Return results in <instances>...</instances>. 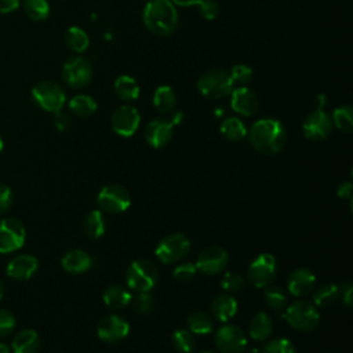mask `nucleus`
Returning <instances> with one entry per match:
<instances>
[{"label": "nucleus", "instance_id": "nucleus-1", "mask_svg": "<svg viewBox=\"0 0 353 353\" xmlns=\"http://www.w3.org/2000/svg\"><path fill=\"white\" fill-rule=\"evenodd\" d=\"M250 143L262 154L273 156L280 153L287 143V131L276 119H261L247 131Z\"/></svg>", "mask_w": 353, "mask_h": 353}, {"label": "nucleus", "instance_id": "nucleus-2", "mask_svg": "<svg viewBox=\"0 0 353 353\" xmlns=\"http://www.w3.org/2000/svg\"><path fill=\"white\" fill-rule=\"evenodd\" d=\"M142 18L145 26L157 36H170L178 28V12L171 0H150Z\"/></svg>", "mask_w": 353, "mask_h": 353}, {"label": "nucleus", "instance_id": "nucleus-3", "mask_svg": "<svg viewBox=\"0 0 353 353\" xmlns=\"http://www.w3.org/2000/svg\"><path fill=\"white\" fill-rule=\"evenodd\" d=\"M159 279V270L149 259H137L130 263L125 272V281L130 290L137 292L150 291Z\"/></svg>", "mask_w": 353, "mask_h": 353}, {"label": "nucleus", "instance_id": "nucleus-4", "mask_svg": "<svg viewBox=\"0 0 353 353\" xmlns=\"http://www.w3.org/2000/svg\"><path fill=\"white\" fill-rule=\"evenodd\" d=\"M284 317L287 323L299 332L313 331L320 321L317 306L307 301H296L291 303L287 307Z\"/></svg>", "mask_w": 353, "mask_h": 353}, {"label": "nucleus", "instance_id": "nucleus-5", "mask_svg": "<svg viewBox=\"0 0 353 353\" xmlns=\"http://www.w3.org/2000/svg\"><path fill=\"white\" fill-rule=\"evenodd\" d=\"M233 80L230 73L223 69H212L204 73L199 81V91L208 99H221L232 92Z\"/></svg>", "mask_w": 353, "mask_h": 353}, {"label": "nucleus", "instance_id": "nucleus-6", "mask_svg": "<svg viewBox=\"0 0 353 353\" xmlns=\"http://www.w3.org/2000/svg\"><path fill=\"white\" fill-rule=\"evenodd\" d=\"M32 98L37 106L46 112L62 110L66 102L63 88L54 81H40L32 88Z\"/></svg>", "mask_w": 353, "mask_h": 353}, {"label": "nucleus", "instance_id": "nucleus-7", "mask_svg": "<svg viewBox=\"0 0 353 353\" xmlns=\"http://www.w3.org/2000/svg\"><path fill=\"white\" fill-rule=\"evenodd\" d=\"M190 251V241L182 233H171L160 240L154 251L157 259L171 265L182 261Z\"/></svg>", "mask_w": 353, "mask_h": 353}, {"label": "nucleus", "instance_id": "nucleus-8", "mask_svg": "<svg viewBox=\"0 0 353 353\" xmlns=\"http://www.w3.org/2000/svg\"><path fill=\"white\" fill-rule=\"evenodd\" d=\"M277 263L272 254L262 252L259 254L247 269V281L256 288L269 285L276 277Z\"/></svg>", "mask_w": 353, "mask_h": 353}, {"label": "nucleus", "instance_id": "nucleus-9", "mask_svg": "<svg viewBox=\"0 0 353 353\" xmlns=\"http://www.w3.org/2000/svg\"><path fill=\"white\" fill-rule=\"evenodd\" d=\"M99 208L109 214L124 212L131 204V196L128 190L120 185H106L97 196Z\"/></svg>", "mask_w": 353, "mask_h": 353}, {"label": "nucleus", "instance_id": "nucleus-10", "mask_svg": "<svg viewBox=\"0 0 353 353\" xmlns=\"http://www.w3.org/2000/svg\"><path fill=\"white\" fill-rule=\"evenodd\" d=\"M62 77L72 88H83L92 79V66L87 58L72 57L62 66Z\"/></svg>", "mask_w": 353, "mask_h": 353}, {"label": "nucleus", "instance_id": "nucleus-11", "mask_svg": "<svg viewBox=\"0 0 353 353\" xmlns=\"http://www.w3.org/2000/svg\"><path fill=\"white\" fill-rule=\"evenodd\" d=\"M215 346L221 353H244L247 338L244 331L236 324H225L215 334Z\"/></svg>", "mask_w": 353, "mask_h": 353}, {"label": "nucleus", "instance_id": "nucleus-12", "mask_svg": "<svg viewBox=\"0 0 353 353\" xmlns=\"http://www.w3.org/2000/svg\"><path fill=\"white\" fill-rule=\"evenodd\" d=\"M26 230L15 218H4L0 221V254H10L19 250L25 244Z\"/></svg>", "mask_w": 353, "mask_h": 353}, {"label": "nucleus", "instance_id": "nucleus-13", "mask_svg": "<svg viewBox=\"0 0 353 353\" xmlns=\"http://www.w3.org/2000/svg\"><path fill=\"white\" fill-rule=\"evenodd\" d=\"M332 128V121L328 113L323 109H314L309 113L302 123V132L309 141H323L325 139Z\"/></svg>", "mask_w": 353, "mask_h": 353}, {"label": "nucleus", "instance_id": "nucleus-14", "mask_svg": "<svg viewBox=\"0 0 353 353\" xmlns=\"http://www.w3.org/2000/svg\"><path fill=\"white\" fill-rule=\"evenodd\" d=\"M141 123V116L134 106L121 105L119 106L110 119L112 130L120 137H131L137 132Z\"/></svg>", "mask_w": 353, "mask_h": 353}, {"label": "nucleus", "instance_id": "nucleus-15", "mask_svg": "<svg viewBox=\"0 0 353 353\" xmlns=\"http://www.w3.org/2000/svg\"><path fill=\"white\" fill-rule=\"evenodd\" d=\"M229 263V255L226 250L221 247H208L203 250L197 259H196V268L204 274H218L226 269Z\"/></svg>", "mask_w": 353, "mask_h": 353}, {"label": "nucleus", "instance_id": "nucleus-16", "mask_svg": "<svg viewBox=\"0 0 353 353\" xmlns=\"http://www.w3.org/2000/svg\"><path fill=\"white\" fill-rule=\"evenodd\" d=\"M130 332V324L125 319L117 314H109L103 317L97 328V334L101 341L106 343H117L123 341Z\"/></svg>", "mask_w": 353, "mask_h": 353}, {"label": "nucleus", "instance_id": "nucleus-17", "mask_svg": "<svg viewBox=\"0 0 353 353\" xmlns=\"http://www.w3.org/2000/svg\"><path fill=\"white\" fill-rule=\"evenodd\" d=\"M174 134V124L165 119H154L152 120L145 130L146 142L154 148L160 149L168 145Z\"/></svg>", "mask_w": 353, "mask_h": 353}, {"label": "nucleus", "instance_id": "nucleus-18", "mask_svg": "<svg viewBox=\"0 0 353 353\" xmlns=\"http://www.w3.org/2000/svg\"><path fill=\"white\" fill-rule=\"evenodd\" d=\"M316 276L307 268L294 269L287 280V288L294 296H305L313 291Z\"/></svg>", "mask_w": 353, "mask_h": 353}, {"label": "nucleus", "instance_id": "nucleus-19", "mask_svg": "<svg viewBox=\"0 0 353 353\" xmlns=\"http://www.w3.org/2000/svg\"><path fill=\"white\" fill-rule=\"evenodd\" d=\"M230 94H232L230 106L236 113L247 117L256 113L259 101L254 91H251L247 87H239V88H234Z\"/></svg>", "mask_w": 353, "mask_h": 353}, {"label": "nucleus", "instance_id": "nucleus-20", "mask_svg": "<svg viewBox=\"0 0 353 353\" xmlns=\"http://www.w3.org/2000/svg\"><path fill=\"white\" fill-rule=\"evenodd\" d=\"M39 268L36 256L29 254H21L14 256L7 263V274L15 280H28L30 279Z\"/></svg>", "mask_w": 353, "mask_h": 353}, {"label": "nucleus", "instance_id": "nucleus-21", "mask_svg": "<svg viewBox=\"0 0 353 353\" xmlns=\"http://www.w3.org/2000/svg\"><path fill=\"white\" fill-rule=\"evenodd\" d=\"M237 301L230 294H219L216 295L210 306V312L212 319L226 323L237 313Z\"/></svg>", "mask_w": 353, "mask_h": 353}, {"label": "nucleus", "instance_id": "nucleus-22", "mask_svg": "<svg viewBox=\"0 0 353 353\" xmlns=\"http://www.w3.org/2000/svg\"><path fill=\"white\" fill-rule=\"evenodd\" d=\"M61 265H62L63 270H66L68 273L81 274V273L87 272L91 268L92 258H91V255L88 252L76 248V250L68 251L62 256Z\"/></svg>", "mask_w": 353, "mask_h": 353}, {"label": "nucleus", "instance_id": "nucleus-23", "mask_svg": "<svg viewBox=\"0 0 353 353\" xmlns=\"http://www.w3.org/2000/svg\"><path fill=\"white\" fill-rule=\"evenodd\" d=\"M39 349L40 336L34 330L30 328L19 331L11 342L12 353H37Z\"/></svg>", "mask_w": 353, "mask_h": 353}, {"label": "nucleus", "instance_id": "nucleus-24", "mask_svg": "<svg viewBox=\"0 0 353 353\" xmlns=\"http://www.w3.org/2000/svg\"><path fill=\"white\" fill-rule=\"evenodd\" d=\"M272 331L273 320L269 317V314H266L265 312H258L251 317L248 324V332L254 341L262 342L268 339L272 335Z\"/></svg>", "mask_w": 353, "mask_h": 353}, {"label": "nucleus", "instance_id": "nucleus-25", "mask_svg": "<svg viewBox=\"0 0 353 353\" xmlns=\"http://www.w3.org/2000/svg\"><path fill=\"white\" fill-rule=\"evenodd\" d=\"M102 298L106 306L112 309H121V307H125L128 303H131L132 295L130 292V288H125L124 285H120V284H113L103 291Z\"/></svg>", "mask_w": 353, "mask_h": 353}, {"label": "nucleus", "instance_id": "nucleus-26", "mask_svg": "<svg viewBox=\"0 0 353 353\" xmlns=\"http://www.w3.org/2000/svg\"><path fill=\"white\" fill-rule=\"evenodd\" d=\"M105 218L101 210L90 211L83 219V232L90 239H99L105 233Z\"/></svg>", "mask_w": 353, "mask_h": 353}, {"label": "nucleus", "instance_id": "nucleus-27", "mask_svg": "<svg viewBox=\"0 0 353 353\" xmlns=\"http://www.w3.org/2000/svg\"><path fill=\"white\" fill-rule=\"evenodd\" d=\"M153 105L160 113H171L176 106V94L170 85H160L153 94Z\"/></svg>", "mask_w": 353, "mask_h": 353}, {"label": "nucleus", "instance_id": "nucleus-28", "mask_svg": "<svg viewBox=\"0 0 353 353\" xmlns=\"http://www.w3.org/2000/svg\"><path fill=\"white\" fill-rule=\"evenodd\" d=\"M114 92L120 99L132 102L139 97V85L131 76L123 74L119 76L114 81Z\"/></svg>", "mask_w": 353, "mask_h": 353}, {"label": "nucleus", "instance_id": "nucleus-29", "mask_svg": "<svg viewBox=\"0 0 353 353\" xmlns=\"http://www.w3.org/2000/svg\"><path fill=\"white\" fill-rule=\"evenodd\" d=\"M97 102L92 97L85 94H77L69 101V109L72 113L80 117H88L97 112Z\"/></svg>", "mask_w": 353, "mask_h": 353}, {"label": "nucleus", "instance_id": "nucleus-30", "mask_svg": "<svg viewBox=\"0 0 353 353\" xmlns=\"http://www.w3.org/2000/svg\"><path fill=\"white\" fill-rule=\"evenodd\" d=\"M219 131L226 139L233 142H239L247 137V128L239 117L225 119L219 127Z\"/></svg>", "mask_w": 353, "mask_h": 353}, {"label": "nucleus", "instance_id": "nucleus-31", "mask_svg": "<svg viewBox=\"0 0 353 353\" xmlns=\"http://www.w3.org/2000/svg\"><path fill=\"white\" fill-rule=\"evenodd\" d=\"M65 43L74 52H84L88 48L90 39L87 33L79 26H70L65 32Z\"/></svg>", "mask_w": 353, "mask_h": 353}, {"label": "nucleus", "instance_id": "nucleus-32", "mask_svg": "<svg viewBox=\"0 0 353 353\" xmlns=\"http://www.w3.org/2000/svg\"><path fill=\"white\" fill-rule=\"evenodd\" d=\"M339 299V287L336 284H323L313 292V302L316 306L327 307Z\"/></svg>", "mask_w": 353, "mask_h": 353}, {"label": "nucleus", "instance_id": "nucleus-33", "mask_svg": "<svg viewBox=\"0 0 353 353\" xmlns=\"http://www.w3.org/2000/svg\"><path fill=\"white\" fill-rule=\"evenodd\" d=\"M188 327L192 334L196 335H205L212 331L214 321L211 316L203 312H194L188 317Z\"/></svg>", "mask_w": 353, "mask_h": 353}, {"label": "nucleus", "instance_id": "nucleus-34", "mask_svg": "<svg viewBox=\"0 0 353 353\" xmlns=\"http://www.w3.org/2000/svg\"><path fill=\"white\" fill-rule=\"evenodd\" d=\"M263 298H265L266 305L274 310H281V309L287 307V303H288V296H287L285 291L279 285L268 287L265 290Z\"/></svg>", "mask_w": 353, "mask_h": 353}, {"label": "nucleus", "instance_id": "nucleus-35", "mask_svg": "<svg viewBox=\"0 0 353 353\" xmlns=\"http://www.w3.org/2000/svg\"><path fill=\"white\" fill-rule=\"evenodd\" d=\"M332 121L343 132H352L353 130V109L349 105L338 106L332 113Z\"/></svg>", "mask_w": 353, "mask_h": 353}, {"label": "nucleus", "instance_id": "nucleus-36", "mask_svg": "<svg viewBox=\"0 0 353 353\" xmlns=\"http://www.w3.org/2000/svg\"><path fill=\"white\" fill-rule=\"evenodd\" d=\"M25 14L33 21H43L50 15V4L47 0H25Z\"/></svg>", "mask_w": 353, "mask_h": 353}, {"label": "nucleus", "instance_id": "nucleus-37", "mask_svg": "<svg viewBox=\"0 0 353 353\" xmlns=\"http://www.w3.org/2000/svg\"><path fill=\"white\" fill-rule=\"evenodd\" d=\"M172 345L181 353H192L196 347V339L188 330H176L172 334Z\"/></svg>", "mask_w": 353, "mask_h": 353}, {"label": "nucleus", "instance_id": "nucleus-38", "mask_svg": "<svg viewBox=\"0 0 353 353\" xmlns=\"http://www.w3.org/2000/svg\"><path fill=\"white\" fill-rule=\"evenodd\" d=\"M219 285L222 287V290H225L226 292H239L243 287H244V279L243 276H240L239 273L234 272H226L221 281Z\"/></svg>", "mask_w": 353, "mask_h": 353}, {"label": "nucleus", "instance_id": "nucleus-39", "mask_svg": "<svg viewBox=\"0 0 353 353\" xmlns=\"http://www.w3.org/2000/svg\"><path fill=\"white\" fill-rule=\"evenodd\" d=\"M262 353H296V350L291 341L285 338H276L265 345Z\"/></svg>", "mask_w": 353, "mask_h": 353}, {"label": "nucleus", "instance_id": "nucleus-40", "mask_svg": "<svg viewBox=\"0 0 353 353\" xmlns=\"http://www.w3.org/2000/svg\"><path fill=\"white\" fill-rule=\"evenodd\" d=\"M196 273H197V268L192 262H182V263L176 265L172 270L174 279H176L181 283H188V281L193 280Z\"/></svg>", "mask_w": 353, "mask_h": 353}, {"label": "nucleus", "instance_id": "nucleus-41", "mask_svg": "<svg viewBox=\"0 0 353 353\" xmlns=\"http://www.w3.org/2000/svg\"><path fill=\"white\" fill-rule=\"evenodd\" d=\"M132 301V307L138 314H148L153 309V296L146 292H138V295L131 299Z\"/></svg>", "mask_w": 353, "mask_h": 353}, {"label": "nucleus", "instance_id": "nucleus-42", "mask_svg": "<svg viewBox=\"0 0 353 353\" xmlns=\"http://www.w3.org/2000/svg\"><path fill=\"white\" fill-rule=\"evenodd\" d=\"M230 77H232L233 83L245 84L252 77V69L250 66H247V65H243V63L234 65L232 72H230Z\"/></svg>", "mask_w": 353, "mask_h": 353}, {"label": "nucleus", "instance_id": "nucleus-43", "mask_svg": "<svg viewBox=\"0 0 353 353\" xmlns=\"http://www.w3.org/2000/svg\"><path fill=\"white\" fill-rule=\"evenodd\" d=\"M15 327V317L11 312L0 307V336L11 334Z\"/></svg>", "mask_w": 353, "mask_h": 353}, {"label": "nucleus", "instance_id": "nucleus-44", "mask_svg": "<svg viewBox=\"0 0 353 353\" xmlns=\"http://www.w3.org/2000/svg\"><path fill=\"white\" fill-rule=\"evenodd\" d=\"M199 7H200L201 17L208 19V21L215 19L218 17V14H219V6L214 0H201Z\"/></svg>", "mask_w": 353, "mask_h": 353}, {"label": "nucleus", "instance_id": "nucleus-45", "mask_svg": "<svg viewBox=\"0 0 353 353\" xmlns=\"http://www.w3.org/2000/svg\"><path fill=\"white\" fill-rule=\"evenodd\" d=\"M14 200L12 190L7 185H0V215L10 210Z\"/></svg>", "mask_w": 353, "mask_h": 353}, {"label": "nucleus", "instance_id": "nucleus-46", "mask_svg": "<svg viewBox=\"0 0 353 353\" xmlns=\"http://www.w3.org/2000/svg\"><path fill=\"white\" fill-rule=\"evenodd\" d=\"M52 121H54L55 128L59 130V131H65V130H68L70 127V117H69V114L65 113V112H61V110L55 112Z\"/></svg>", "mask_w": 353, "mask_h": 353}, {"label": "nucleus", "instance_id": "nucleus-47", "mask_svg": "<svg viewBox=\"0 0 353 353\" xmlns=\"http://www.w3.org/2000/svg\"><path fill=\"white\" fill-rule=\"evenodd\" d=\"M339 296L342 298V302L346 306H352V301H353V285L350 281H346L342 285V290H339Z\"/></svg>", "mask_w": 353, "mask_h": 353}, {"label": "nucleus", "instance_id": "nucleus-48", "mask_svg": "<svg viewBox=\"0 0 353 353\" xmlns=\"http://www.w3.org/2000/svg\"><path fill=\"white\" fill-rule=\"evenodd\" d=\"M352 193H353V183H352V181H345V182H341L338 185L336 194H338L339 199H352Z\"/></svg>", "mask_w": 353, "mask_h": 353}, {"label": "nucleus", "instance_id": "nucleus-49", "mask_svg": "<svg viewBox=\"0 0 353 353\" xmlns=\"http://www.w3.org/2000/svg\"><path fill=\"white\" fill-rule=\"evenodd\" d=\"M19 0H0V14H8L17 10Z\"/></svg>", "mask_w": 353, "mask_h": 353}, {"label": "nucleus", "instance_id": "nucleus-50", "mask_svg": "<svg viewBox=\"0 0 353 353\" xmlns=\"http://www.w3.org/2000/svg\"><path fill=\"white\" fill-rule=\"evenodd\" d=\"M172 4L181 6V7H190V6H199L201 0H171Z\"/></svg>", "mask_w": 353, "mask_h": 353}, {"label": "nucleus", "instance_id": "nucleus-51", "mask_svg": "<svg viewBox=\"0 0 353 353\" xmlns=\"http://www.w3.org/2000/svg\"><path fill=\"white\" fill-rule=\"evenodd\" d=\"M327 99H325V95H317L316 97V109H323L324 105H325Z\"/></svg>", "mask_w": 353, "mask_h": 353}, {"label": "nucleus", "instance_id": "nucleus-52", "mask_svg": "<svg viewBox=\"0 0 353 353\" xmlns=\"http://www.w3.org/2000/svg\"><path fill=\"white\" fill-rule=\"evenodd\" d=\"M0 353H10V347L6 343L0 342Z\"/></svg>", "mask_w": 353, "mask_h": 353}, {"label": "nucleus", "instance_id": "nucleus-53", "mask_svg": "<svg viewBox=\"0 0 353 353\" xmlns=\"http://www.w3.org/2000/svg\"><path fill=\"white\" fill-rule=\"evenodd\" d=\"M3 295H4V285H3V283L0 280V299L3 298Z\"/></svg>", "mask_w": 353, "mask_h": 353}, {"label": "nucleus", "instance_id": "nucleus-54", "mask_svg": "<svg viewBox=\"0 0 353 353\" xmlns=\"http://www.w3.org/2000/svg\"><path fill=\"white\" fill-rule=\"evenodd\" d=\"M248 353H259V350L258 349H251V350H248Z\"/></svg>", "mask_w": 353, "mask_h": 353}, {"label": "nucleus", "instance_id": "nucleus-55", "mask_svg": "<svg viewBox=\"0 0 353 353\" xmlns=\"http://www.w3.org/2000/svg\"><path fill=\"white\" fill-rule=\"evenodd\" d=\"M1 150H3V139L0 138V153H1Z\"/></svg>", "mask_w": 353, "mask_h": 353}, {"label": "nucleus", "instance_id": "nucleus-56", "mask_svg": "<svg viewBox=\"0 0 353 353\" xmlns=\"http://www.w3.org/2000/svg\"><path fill=\"white\" fill-rule=\"evenodd\" d=\"M201 353H214V352H201Z\"/></svg>", "mask_w": 353, "mask_h": 353}]
</instances>
